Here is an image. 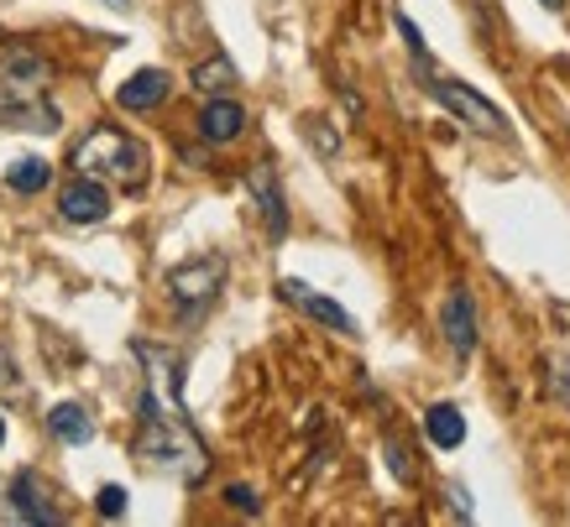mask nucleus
<instances>
[{
	"label": "nucleus",
	"mask_w": 570,
	"mask_h": 527,
	"mask_svg": "<svg viewBox=\"0 0 570 527\" xmlns=\"http://www.w3.org/2000/svg\"><path fill=\"white\" fill-rule=\"evenodd\" d=\"M137 455L157 470H174L184 486H199L209 470L205 444L194 439V428L174 412L157 408V391H141V428H137Z\"/></svg>",
	"instance_id": "f257e3e1"
},
{
	"label": "nucleus",
	"mask_w": 570,
	"mask_h": 527,
	"mask_svg": "<svg viewBox=\"0 0 570 527\" xmlns=\"http://www.w3.org/2000/svg\"><path fill=\"white\" fill-rule=\"evenodd\" d=\"M73 168L100 178V183H116V188H141L147 183V147L137 137H126L116 126H100L89 131L79 147H73Z\"/></svg>",
	"instance_id": "f03ea898"
},
{
	"label": "nucleus",
	"mask_w": 570,
	"mask_h": 527,
	"mask_svg": "<svg viewBox=\"0 0 570 527\" xmlns=\"http://www.w3.org/2000/svg\"><path fill=\"white\" fill-rule=\"evenodd\" d=\"M220 288H225V256H194V261L168 272V298H174L178 319H199Z\"/></svg>",
	"instance_id": "7ed1b4c3"
},
{
	"label": "nucleus",
	"mask_w": 570,
	"mask_h": 527,
	"mask_svg": "<svg viewBox=\"0 0 570 527\" xmlns=\"http://www.w3.org/2000/svg\"><path fill=\"white\" fill-rule=\"evenodd\" d=\"M430 95L445 105L455 120H466L471 131H482V137H502V131H508V116H502L487 95H476L471 84H461V79H430Z\"/></svg>",
	"instance_id": "20e7f679"
},
{
	"label": "nucleus",
	"mask_w": 570,
	"mask_h": 527,
	"mask_svg": "<svg viewBox=\"0 0 570 527\" xmlns=\"http://www.w3.org/2000/svg\"><path fill=\"white\" fill-rule=\"evenodd\" d=\"M58 215L69 225H100L110 215V183L89 178V172L69 178V183L58 188Z\"/></svg>",
	"instance_id": "39448f33"
},
{
	"label": "nucleus",
	"mask_w": 570,
	"mask_h": 527,
	"mask_svg": "<svg viewBox=\"0 0 570 527\" xmlns=\"http://www.w3.org/2000/svg\"><path fill=\"white\" fill-rule=\"evenodd\" d=\"M0 131L52 137V131H58V105H48V95H6V89H0Z\"/></svg>",
	"instance_id": "423d86ee"
},
{
	"label": "nucleus",
	"mask_w": 570,
	"mask_h": 527,
	"mask_svg": "<svg viewBox=\"0 0 570 527\" xmlns=\"http://www.w3.org/2000/svg\"><path fill=\"white\" fill-rule=\"evenodd\" d=\"M277 292H283V304H294L298 314H309L314 324H325V329H335V335H356V319H351V314L335 304V298L314 292L309 282H298V277H283V282H277Z\"/></svg>",
	"instance_id": "0eeeda50"
},
{
	"label": "nucleus",
	"mask_w": 570,
	"mask_h": 527,
	"mask_svg": "<svg viewBox=\"0 0 570 527\" xmlns=\"http://www.w3.org/2000/svg\"><path fill=\"white\" fill-rule=\"evenodd\" d=\"M6 501L17 507L21 523H37V527H52V523H63V511L48 501V491H42V480L32 476V470H21L17 480H11V491H6Z\"/></svg>",
	"instance_id": "6e6552de"
},
{
	"label": "nucleus",
	"mask_w": 570,
	"mask_h": 527,
	"mask_svg": "<svg viewBox=\"0 0 570 527\" xmlns=\"http://www.w3.org/2000/svg\"><path fill=\"white\" fill-rule=\"evenodd\" d=\"M440 324H445V340L455 356H471L476 350V304H471L466 288H455L440 308Z\"/></svg>",
	"instance_id": "1a4fd4ad"
},
{
	"label": "nucleus",
	"mask_w": 570,
	"mask_h": 527,
	"mask_svg": "<svg viewBox=\"0 0 570 527\" xmlns=\"http://www.w3.org/2000/svg\"><path fill=\"white\" fill-rule=\"evenodd\" d=\"M48 79L52 69L37 52H6V63H0V89L6 95H48Z\"/></svg>",
	"instance_id": "9d476101"
},
{
	"label": "nucleus",
	"mask_w": 570,
	"mask_h": 527,
	"mask_svg": "<svg viewBox=\"0 0 570 527\" xmlns=\"http://www.w3.org/2000/svg\"><path fill=\"white\" fill-rule=\"evenodd\" d=\"M246 131V110L236 100H225V95H215V100L199 110V137L209 141V147H225V141H236Z\"/></svg>",
	"instance_id": "9b49d317"
},
{
	"label": "nucleus",
	"mask_w": 570,
	"mask_h": 527,
	"mask_svg": "<svg viewBox=\"0 0 570 527\" xmlns=\"http://www.w3.org/2000/svg\"><path fill=\"white\" fill-rule=\"evenodd\" d=\"M163 100H168V73L163 69H137L121 84V95H116V105L131 110V116H147V110H157Z\"/></svg>",
	"instance_id": "f8f14e48"
},
{
	"label": "nucleus",
	"mask_w": 570,
	"mask_h": 527,
	"mask_svg": "<svg viewBox=\"0 0 570 527\" xmlns=\"http://www.w3.org/2000/svg\"><path fill=\"white\" fill-rule=\"evenodd\" d=\"M252 193H257V209H262V220H267V230L273 236H288V205H283V188H277V172L262 162V168H252Z\"/></svg>",
	"instance_id": "ddd939ff"
},
{
	"label": "nucleus",
	"mask_w": 570,
	"mask_h": 527,
	"mask_svg": "<svg viewBox=\"0 0 570 527\" xmlns=\"http://www.w3.org/2000/svg\"><path fill=\"white\" fill-rule=\"evenodd\" d=\"M424 439H430L434 449H461V444H466V418H461V408H450V402L424 408Z\"/></svg>",
	"instance_id": "4468645a"
},
{
	"label": "nucleus",
	"mask_w": 570,
	"mask_h": 527,
	"mask_svg": "<svg viewBox=\"0 0 570 527\" xmlns=\"http://www.w3.org/2000/svg\"><path fill=\"white\" fill-rule=\"evenodd\" d=\"M48 428L63 444H89V434H95V424H89V412L79 408V402H58V408L48 412Z\"/></svg>",
	"instance_id": "2eb2a0df"
},
{
	"label": "nucleus",
	"mask_w": 570,
	"mask_h": 527,
	"mask_svg": "<svg viewBox=\"0 0 570 527\" xmlns=\"http://www.w3.org/2000/svg\"><path fill=\"white\" fill-rule=\"evenodd\" d=\"M194 89H199V95H230V89H236V63H230V58H205V63H199V69H194Z\"/></svg>",
	"instance_id": "dca6fc26"
},
{
	"label": "nucleus",
	"mask_w": 570,
	"mask_h": 527,
	"mask_svg": "<svg viewBox=\"0 0 570 527\" xmlns=\"http://www.w3.org/2000/svg\"><path fill=\"white\" fill-rule=\"evenodd\" d=\"M48 178H52V168L42 162V157H21V162H11V168H6V183L17 188V193H42V188H48Z\"/></svg>",
	"instance_id": "f3484780"
},
{
	"label": "nucleus",
	"mask_w": 570,
	"mask_h": 527,
	"mask_svg": "<svg viewBox=\"0 0 570 527\" xmlns=\"http://www.w3.org/2000/svg\"><path fill=\"white\" fill-rule=\"evenodd\" d=\"M397 32H403V42H409V52H414V63H424V69H430V42H424V32H419L414 21L403 17V11H397Z\"/></svg>",
	"instance_id": "a211bd4d"
},
{
	"label": "nucleus",
	"mask_w": 570,
	"mask_h": 527,
	"mask_svg": "<svg viewBox=\"0 0 570 527\" xmlns=\"http://www.w3.org/2000/svg\"><path fill=\"white\" fill-rule=\"evenodd\" d=\"M225 501H230L236 511H246V517H257V511H262V501H257V491H252V486H225Z\"/></svg>",
	"instance_id": "6ab92c4d"
},
{
	"label": "nucleus",
	"mask_w": 570,
	"mask_h": 527,
	"mask_svg": "<svg viewBox=\"0 0 570 527\" xmlns=\"http://www.w3.org/2000/svg\"><path fill=\"white\" fill-rule=\"evenodd\" d=\"M121 511H126V491H121V486H100V517H110V523H116Z\"/></svg>",
	"instance_id": "aec40b11"
},
{
	"label": "nucleus",
	"mask_w": 570,
	"mask_h": 527,
	"mask_svg": "<svg viewBox=\"0 0 570 527\" xmlns=\"http://www.w3.org/2000/svg\"><path fill=\"white\" fill-rule=\"evenodd\" d=\"M387 470H393L397 480H414V470H409V455H403V444H387Z\"/></svg>",
	"instance_id": "412c9836"
},
{
	"label": "nucleus",
	"mask_w": 570,
	"mask_h": 527,
	"mask_svg": "<svg viewBox=\"0 0 570 527\" xmlns=\"http://www.w3.org/2000/svg\"><path fill=\"white\" fill-rule=\"evenodd\" d=\"M309 137L320 141V152H325V157L335 152V137H330V131H325V120H309Z\"/></svg>",
	"instance_id": "4be33fe9"
},
{
	"label": "nucleus",
	"mask_w": 570,
	"mask_h": 527,
	"mask_svg": "<svg viewBox=\"0 0 570 527\" xmlns=\"http://www.w3.org/2000/svg\"><path fill=\"white\" fill-rule=\"evenodd\" d=\"M450 501H455V517H471V496L461 486H450Z\"/></svg>",
	"instance_id": "5701e85b"
},
{
	"label": "nucleus",
	"mask_w": 570,
	"mask_h": 527,
	"mask_svg": "<svg viewBox=\"0 0 570 527\" xmlns=\"http://www.w3.org/2000/svg\"><path fill=\"white\" fill-rule=\"evenodd\" d=\"M6 381H17V371H11V360H6V350H0V387Z\"/></svg>",
	"instance_id": "b1692460"
},
{
	"label": "nucleus",
	"mask_w": 570,
	"mask_h": 527,
	"mask_svg": "<svg viewBox=\"0 0 570 527\" xmlns=\"http://www.w3.org/2000/svg\"><path fill=\"white\" fill-rule=\"evenodd\" d=\"M539 6H544V11H566V0H539Z\"/></svg>",
	"instance_id": "393cba45"
},
{
	"label": "nucleus",
	"mask_w": 570,
	"mask_h": 527,
	"mask_svg": "<svg viewBox=\"0 0 570 527\" xmlns=\"http://www.w3.org/2000/svg\"><path fill=\"white\" fill-rule=\"evenodd\" d=\"M105 6H110V11H126V6H131V0H105Z\"/></svg>",
	"instance_id": "a878e982"
},
{
	"label": "nucleus",
	"mask_w": 570,
	"mask_h": 527,
	"mask_svg": "<svg viewBox=\"0 0 570 527\" xmlns=\"http://www.w3.org/2000/svg\"><path fill=\"white\" fill-rule=\"evenodd\" d=\"M0 444H6V418H0Z\"/></svg>",
	"instance_id": "bb28decb"
}]
</instances>
